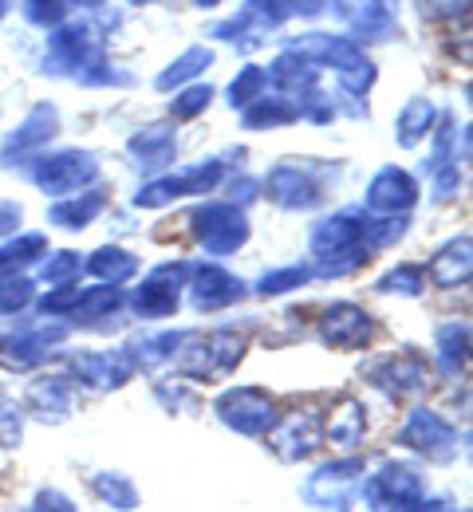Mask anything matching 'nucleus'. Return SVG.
<instances>
[{
    "mask_svg": "<svg viewBox=\"0 0 473 512\" xmlns=\"http://www.w3.org/2000/svg\"><path fill=\"white\" fill-rule=\"evenodd\" d=\"M44 71L68 75V79L83 83V87H127L131 83L127 71H119V67L107 60L103 36L87 20H64L60 28H52Z\"/></svg>",
    "mask_w": 473,
    "mask_h": 512,
    "instance_id": "f257e3e1",
    "label": "nucleus"
},
{
    "mask_svg": "<svg viewBox=\"0 0 473 512\" xmlns=\"http://www.w3.org/2000/svg\"><path fill=\"white\" fill-rule=\"evenodd\" d=\"M363 497L375 505V509H410L426 497V481L410 469V465H399V461H387L375 477H367L363 485Z\"/></svg>",
    "mask_w": 473,
    "mask_h": 512,
    "instance_id": "4468645a",
    "label": "nucleus"
},
{
    "mask_svg": "<svg viewBox=\"0 0 473 512\" xmlns=\"http://www.w3.org/2000/svg\"><path fill=\"white\" fill-rule=\"evenodd\" d=\"M265 434H269V449L280 461H304L324 446V418L316 410H296L288 418H276Z\"/></svg>",
    "mask_w": 473,
    "mask_h": 512,
    "instance_id": "f8f14e48",
    "label": "nucleus"
},
{
    "mask_svg": "<svg viewBox=\"0 0 473 512\" xmlns=\"http://www.w3.org/2000/svg\"><path fill=\"white\" fill-rule=\"evenodd\" d=\"M434 119H438V111H434V103L430 99H422V95H414V99H406V107L399 111V146H418L430 130H434Z\"/></svg>",
    "mask_w": 473,
    "mask_h": 512,
    "instance_id": "7c9ffc66",
    "label": "nucleus"
},
{
    "mask_svg": "<svg viewBox=\"0 0 473 512\" xmlns=\"http://www.w3.org/2000/svg\"><path fill=\"white\" fill-rule=\"evenodd\" d=\"M24 438V406L0 390V449H16Z\"/></svg>",
    "mask_w": 473,
    "mask_h": 512,
    "instance_id": "37998d69",
    "label": "nucleus"
},
{
    "mask_svg": "<svg viewBox=\"0 0 473 512\" xmlns=\"http://www.w3.org/2000/svg\"><path fill=\"white\" fill-rule=\"evenodd\" d=\"M324 4H328V0H280V8H284L288 16H292V12H296V16H320Z\"/></svg>",
    "mask_w": 473,
    "mask_h": 512,
    "instance_id": "5fc2aeb1",
    "label": "nucleus"
},
{
    "mask_svg": "<svg viewBox=\"0 0 473 512\" xmlns=\"http://www.w3.org/2000/svg\"><path fill=\"white\" fill-rule=\"evenodd\" d=\"M182 339H186V331H158V335H146V339H138L131 355H135V363H142V367L174 363V355H178Z\"/></svg>",
    "mask_w": 473,
    "mask_h": 512,
    "instance_id": "f704fd0d",
    "label": "nucleus"
},
{
    "mask_svg": "<svg viewBox=\"0 0 473 512\" xmlns=\"http://www.w3.org/2000/svg\"><path fill=\"white\" fill-rule=\"evenodd\" d=\"M131 4H150V0H131Z\"/></svg>",
    "mask_w": 473,
    "mask_h": 512,
    "instance_id": "680f3d73",
    "label": "nucleus"
},
{
    "mask_svg": "<svg viewBox=\"0 0 473 512\" xmlns=\"http://www.w3.org/2000/svg\"><path fill=\"white\" fill-rule=\"evenodd\" d=\"M241 20H245V24H249L257 36H265V32L280 28V24L288 20V12L280 8V0H245Z\"/></svg>",
    "mask_w": 473,
    "mask_h": 512,
    "instance_id": "ea45409f",
    "label": "nucleus"
},
{
    "mask_svg": "<svg viewBox=\"0 0 473 512\" xmlns=\"http://www.w3.org/2000/svg\"><path fill=\"white\" fill-rule=\"evenodd\" d=\"M359 477H363V461H359V457L328 461V465H320V469L308 477L304 497H308L312 505H320V509L347 512V497H351V489L359 485Z\"/></svg>",
    "mask_w": 473,
    "mask_h": 512,
    "instance_id": "2eb2a0df",
    "label": "nucleus"
},
{
    "mask_svg": "<svg viewBox=\"0 0 473 512\" xmlns=\"http://www.w3.org/2000/svg\"><path fill=\"white\" fill-rule=\"evenodd\" d=\"M379 292H399V296H418L426 288V272L418 264H395L379 284Z\"/></svg>",
    "mask_w": 473,
    "mask_h": 512,
    "instance_id": "79ce46f5",
    "label": "nucleus"
},
{
    "mask_svg": "<svg viewBox=\"0 0 473 512\" xmlns=\"http://www.w3.org/2000/svg\"><path fill=\"white\" fill-rule=\"evenodd\" d=\"M383 512H391V509H383Z\"/></svg>",
    "mask_w": 473,
    "mask_h": 512,
    "instance_id": "e2e57ef3",
    "label": "nucleus"
},
{
    "mask_svg": "<svg viewBox=\"0 0 473 512\" xmlns=\"http://www.w3.org/2000/svg\"><path fill=\"white\" fill-rule=\"evenodd\" d=\"M71 379L68 375H48V379H36L32 390H28V410L40 418V422H68L71 414Z\"/></svg>",
    "mask_w": 473,
    "mask_h": 512,
    "instance_id": "b1692460",
    "label": "nucleus"
},
{
    "mask_svg": "<svg viewBox=\"0 0 473 512\" xmlns=\"http://www.w3.org/2000/svg\"><path fill=\"white\" fill-rule=\"evenodd\" d=\"M24 221V209L16 205V201H0V237H8V233H16V225Z\"/></svg>",
    "mask_w": 473,
    "mask_h": 512,
    "instance_id": "603ef678",
    "label": "nucleus"
},
{
    "mask_svg": "<svg viewBox=\"0 0 473 512\" xmlns=\"http://www.w3.org/2000/svg\"><path fill=\"white\" fill-rule=\"evenodd\" d=\"M300 119V107L284 95H261L253 99L245 111H241V123L245 130H276V127H288Z\"/></svg>",
    "mask_w": 473,
    "mask_h": 512,
    "instance_id": "cd10ccee",
    "label": "nucleus"
},
{
    "mask_svg": "<svg viewBox=\"0 0 473 512\" xmlns=\"http://www.w3.org/2000/svg\"><path fill=\"white\" fill-rule=\"evenodd\" d=\"M410 512H454V509H450L446 501H426V497H422L418 505H410Z\"/></svg>",
    "mask_w": 473,
    "mask_h": 512,
    "instance_id": "4d7b16f0",
    "label": "nucleus"
},
{
    "mask_svg": "<svg viewBox=\"0 0 473 512\" xmlns=\"http://www.w3.org/2000/svg\"><path fill=\"white\" fill-rule=\"evenodd\" d=\"M91 489L99 493L103 505H111V509L119 512H131L138 505V489L131 485V477H123V473H95Z\"/></svg>",
    "mask_w": 473,
    "mask_h": 512,
    "instance_id": "c9c22d12",
    "label": "nucleus"
},
{
    "mask_svg": "<svg viewBox=\"0 0 473 512\" xmlns=\"http://www.w3.org/2000/svg\"><path fill=\"white\" fill-rule=\"evenodd\" d=\"M414 201H418V182L403 166H383L367 186V209L383 213V217H399Z\"/></svg>",
    "mask_w": 473,
    "mask_h": 512,
    "instance_id": "6ab92c4d",
    "label": "nucleus"
},
{
    "mask_svg": "<svg viewBox=\"0 0 473 512\" xmlns=\"http://www.w3.org/2000/svg\"><path fill=\"white\" fill-rule=\"evenodd\" d=\"M127 154H131V162H135L138 174L158 178V174H162V170H170V166H174V158H178V134H174V127H166V123L142 127L138 134H131Z\"/></svg>",
    "mask_w": 473,
    "mask_h": 512,
    "instance_id": "a211bd4d",
    "label": "nucleus"
},
{
    "mask_svg": "<svg viewBox=\"0 0 473 512\" xmlns=\"http://www.w3.org/2000/svg\"><path fill=\"white\" fill-rule=\"evenodd\" d=\"M135 367V355L127 347H115V351H75L68 359V371L87 390H115V386L131 383Z\"/></svg>",
    "mask_w": 473,
    "mask_h": 512,
    "instance_id": "ddd939ff",
    "label": "nucleus"
},
{
    "mask_svg": "<svg viewBox=\"0 0 473 512\" xmlns=\"http://www.w3.org/2000/svg\"><path fill=\"white\" fill-rule=\"evenodd\" d=\"M265 87H269V71L261 64H245L233 75V83H229V107L233 111H245L253 99L265 95Z\"/></svg>",
    "mask_w": 473,
    "mask_h": 512,
    "instance_id": "e433bc0d",
    "label": "nucleus"
},
{
    "mask_svg": "<svg viewBox=\"0 0 473 512\" xmlns=\"http://www.w3.org/2000/svg\"><path fill=\"white\" fill-rule=\"evenodd\" d=\"M269 71V79L280 87V95L284 99H300V95H308V91H316V83H320V67L308 64L304 56H296V52H280L276 60H272V67H265Z\"/></svg>",
    "mask_w": 473,
    "mask_h": 512,
    "instance_id": "a878e982",
    "label": "nucleus"
},
{
    "mask_svg": "<svg viewBox=\"0 0 473 512\" xmlns=\"http://www.w3.org/2000/svg\"><path fill=\"white\" fill-rule=\"evenodd\" d=\"M79 272H83V260H79V253H71V249L52 253L40 264V280H48V284H56V288H60V284H75Z\"/></svg>",
    "mask_w": 473,
    "mask_h": 512,
    "instance_id": "c03bdc74",
    "label": "nucleus"
},
{
    "mask_svg": "<svg viewBox=\"0 0 473 512\" xmlns=\"http://www.w3.org/2000/svg\"><path fill=\"white\" fill-rule=\"evenodd\" d=\"M213 410H217V418L229 430H237L245 438H261L272 422H276V406H272V398L261 386H233V390H225L217 398Z\"/></svg>",
    "mask_w": 473,
    "mask_h": 512,
    "instance_id": "6e6552de",
    "label": "nucleus"
},
{
    "mask_svg": "<svg viewBox=\"0 0 473 512\" xmlns=\"http://www.w3.org/2000/svg\"><path fill=\"white\" fill-rule=\"evenodd\" d=\"M190 300L198 312H221L229 304H237L245 296V280H237L229 268L221 264H198L190 268Z\"/></svg>",
    "mask_w": 473,
    "mask_h": 512,
    "instance_id": "f3484780",
    "label": "nucleus"
},
{
    "mask_svg": "<svg viewBox=\"0 0 473 512\" xmlns=\"http://www.w3.org/2000/svg\"><path fill=\"white\" fill-rule=\"evenodd\" d=\"M363 430H367V410L359 398H343L324 422V438H332V446H359Z\"/></svg>",
    "mask_w": 473,
    "mask_h": 512,
    "instance_id": "c85d7f7f",
    "label": "nucleus"
},
{
    "mask_svg": "<svg viewBox=\"0 0 473 512\" xmlns=\"http://www.w3.org/2000/svg\"><path fill=\"white\" fill-rule=\"evenodd\" d=\"M308 280H312V268H308V264H288V268L265 272V276L257 280V292H261V296H280V292H292V288H300V284H308Z\"/></svg>",
    "mask_w": 473,
    "mask_h": 512,
    "instance_id": "a19ab883",
    "label": "nucleus"
},
{
    "mask_svg": "<svg viewBox=\"0 0 473 512\" xmlns=\"http://www.w3.org/2000/svg\"><path fill=\"white\" fill-rule=\"evenodd\" d=\"M209 103H213V87L209 83H194V87H186V91H178L170 99V115L174 119H198Z\"/></svg>",
    "mask_w": 473,
    "mask_h": 512,
    "instance_id": "a18cd8bd",
    "label": "nucleus"
},
{
    "mask_svg": "<svg viewBox=\"0 0 473 512\" xmlns=\"http://www.w3.org/2000/svg\"><path fill=\"white\" fill-rule=\"evenodd\" d=\"M68 4H83V8H99V4H107V0H68Z\"/></svg>",
    "mask_w": 473,
    "mask_h": 512,
    "instance_id": "13d9d810",
    "label": "nucleus"
},
{
    "mask_svg": "<svg viewBox=\"0 0 473 512\" xmlns=\"http://www.w3.org/2000/svg\"><path fill=\"white\" fill-rule=\"evenodd\" d=\"M198 4H202V8H217V4H221V0H198Z\"/></svg>",
    "mask_w": 473,
    "mask_h": 512,
    "instance_id": "bf43d9fd",
    "label": "nucleus"
},
{
    "mask_svg": "<svg viewBox=\"0 0 473 512\" xmlns=\"http://www.w3.org/2000/svg\"><path fill=\"white\" fill-rule=\"evenodd\" d=\"M56 130H60V111H56L52 103H36V107L24 115V123L12 130V134L4 138V146H0V162H4V170L32 162V158L56 138Z\"/></svg>",
    "mask_w": 473,
    "mask_h": 512,
    "instance_id": "9d476101",
    "label": "nucleus"
},
{
    "mask_svg": "<svg viewBox=\"0 0 473 512\" xmlns=\"http://www.w3.org/2000/svg\"><path fill=\"white\" fill-rule=\"evenodd\" d=\"M221 182V162L209 158V162H198V166H186L178 174H162V178H150L142 190L135 193L138 209H162L178 197H194V193H213Z\"/></svg>",
    "mask_w": 473,
    "mask_h": 512,
    "instance_id": "0eeeda50",
    "label": "nucleus"
},
{
    "mask_svg": "<svg viewBox=\"0 0 473 512\" xmlns=\"http://www.w3.org/2000/svg\"><path fill=\"white\" fill-rule=\"evenodd\" d=\"M371 331H375V323H371V316H367L359 304H332V308L324 312V320H320L324 343H328V347H343V351L363 347V343L371 339Z\"/></svg>",
    "mask_w": 473,
    "mask_h": 512,
    "instance_id": "4be33fe9",
    "label": "nucleus"
},
{
    "mask_svg": "<svg viewBox=\"0 0 473 512\" xmlns=\"http://www.w3.org/2000/svg\"><path fill=\"white\" fill-rule=\"evenodd\" d=\"M194 237L209 256H229L237 253L249 241V217L241 205L229 201H209L202 209H194Z\"/></svg>",
    "mask_w": 473,
    "mask_h": 512,
    "instance_id": "20e7f679",
    "label": "nucleus"
},
{
    "mask_svg": "<svg viewBox=\"0 0 473 512\" xmlns=\"http://www.w3.org/2000/svg\"><path fill=\"white\" fill-rule=\"evenodd\" d=\"M399 446L422 453L426 461L446 465V461H454V453H458V434H454V426H450L442 414H434V410H426V406H414V410L406 414L403 430H399Z\"/></svg>",
    "mask_w": 473,
    "mask_h": 512,
    "instance_id": "1a4fd4ad",
    "label": "nucleus"
},
{
    "mask_svg": "<svg viewBox=\"0 0 473 512\" xmlns=\"http://www.w3.org/2000/svg\"><path fill=\"white\" fill-rule=\"evenodd\" d=\"M336 16L363 40H387L395 32L391 0H332Z\"/></svg>",
    "mask_w": 473,
    "mask_h": 512,
    "instance_id": "412c9836",
    "label": "nucleus"
},
{
    "mask_svg": "<svg viewBox=\"0 0 473 512\" xmlns=\"http://www.w3.org/2000/svg\"><path fill=\"white\" fill-rule=\"evenodd\" d=\"M229 197H233L229 205H237V197H241V205H245V201H253V197H257V182H253V178H241V182H233V193H229Z\"/></svg>",
    "mask_w": 473,
    "mask_h": 512,
    "instance_id": "6e6d98bb",
    "label": "nucleus"
},
{
    "mask_svg": "<svg viewBox=\"0 0 473 512\" xmlns=\"http://www.w3.org/2000/svg\"><path fill=\"white\" fill-rule=\"evenodd\" d=\"M363 221H367L363 209H343V213L324 217V221L312 229V256L324 260V256H336V253H347V249L367 245V241H363Z\"/></svg>",
    "mask_w": 473,
    "mask_h": 512,
    "instance_id": "aec40b11",
    "label": "nucleus"
},
{
    "mask_svg": "<svg viewBox=\"0 0 473 512\" xmlns=\"http://www.w3.org/2000/svg\"><path fill=\"white\" fill-rule=\"evenodd\" d=\"M32 512H75L68 493H60V489H40L36 493V501H32Z\"/></svg>",
    "mask_w": 473,
    "mask_h": 512,
    "instance_id": "3c124183",
    "label": "nucleus"
},
{
    "mask_svg": "<svg viewBox=\"0 0 473 512\" xmlns=\"http://www.w3.org/2000/svg\"><path fill=\"white\" fill-rule=\"evenodd\" d=\"M158 398H162L170 410H178V406H194V394H190L186 386H174V390H170L166 383H158Z\"/></svg>",
    "mask_w": 473,
    "mask_h": 512,
    "instance_id": "864d4df0",
    "label": "nucleus"
},
{
    "mask_svg": "<svg viewBox=\"0 0 473 512\" xmlns=\"http://www.w3.org/2000/svg\"><path fill=\"white\" fill-rule=\"evenodd\" d=\"M265 190H269V197L280 209H316V205L324 201L320 178H316L308 166H300V162H280V166H272L269 178H265Z\"/></svg>",
    "mask_w": 473,
    "mask_h": 512,
    "instance_id": "dca6fc26",
    "label": "nucleus"
},
{
    "mask_svg": "<svg viewBox=\"0 0 473 512\" xmlns=\"http://www.w3.org/2000/svg\"><path fill=\"white\" fill-rule=\"evenodd\" d=\"M470 12V0H422L426 20H458Z\"/></svg>",
    "mask_w": 473,
    "mask_h": 512,
    "instance_id": "8fccbe9b",
    "label": "nucleus"
},
{
    "mask_svg": "<svg viewBox=\"0 0 473 512\" xmlns=\"http://www.w3.org/2000/svg\"><path fill=\"white\" fill-rule=\"evenodd\" d=\"M24 20L36 24V28H60L68 20V0H24Z\"/></svg>",
    "mask_w": 473,
    "mask_h": 512,
    "instance_id": "49530a36",
    "label": "nucleus"
},
{
    "mask_svg": "<svg viewBox=\"0 0 473 512\" xmlns=\"http://www.w3.org/2000/svg\"><path fill=\"white\" fill-rule=\"evenodd\" d=\"M68 323H36V327H20V331H4L0 335V367L8 371H32L40 363L52 359V347L68 339Z\"/></svg>",
    "mask_w": 473,
    "mask_h": 512,
    "instance_id": "423d86ee",
    "label": "nucleus"
},
{
    "mask_svg": "<svg viewBox=\"0 0 473 512\" xmlns=\"http://www.w3.org/2000/svg\"><path fill=\"white\" fill-rule=\"evenodd\" d=\"M119 308H123L119 288H111V284H103V288H83V292H79V304H75V312H71V320L75 323L107 320V316L119 312Z\"/></svg>",
    "mask_w": 473,
    "mask_h": 512,
    "instance_id": "72a5a7b5",
    "label": "nucleus"
},
{
    "mask_svg": "<svg viewBox=\"0 0 473 512\" xmlns=\"http://www.w3.org/2000/svg\"><path fill=\"white\" fill-rule=\"evenodd\" d=\"M473 272V241L470 233H462V237H454L450 245H442L434 260H430V280L438 284V288H462L466 280H470Z\"/></svg>",
    "mask_w": 473,
    "mask_h": 512,
    "instance_id": "393cba45",
    "label": "nucleus"
},
{
    "mask_svg": "<svg viewBox=\"0 0 473 512\" xmlns=\"http://www.w3.org/2000/svg\"><path fill=\"white\" fill-rule=\"evenodd\" d=\"M79 292H83V288H75V284H60L56 292H48V296L40 300V312L52 316V320H56V316H71L75 304H79Z\"/></svg>",
    "mask_w": 473,
    "mask_h": 512,
    "instance_id": "09e8293b",
    "label": "nucleus"
},
{
    "mask_svg": "<svg viewBox=\"0 0 473 512\" xmlns=\"http://www.w3.org/2000/svg\"><path fill=\"white\" fill-rule=\"evenodd\" d=\"M245 347H249V339L237 335V331H229V327L209 331V335L186 331V339H182L174 363H178V371H182L186 379H194V383H213V379H225V375L237 371V363L245 359Z\"/></svg>",
    "mask_w": 473,
    "mask_h": 512,
    "instance_id": "7ed1b4c3",
    "label": "nucleus"
},
{
    "mask_svg": "<svg viewBox=\"0 0 473 512\" xmlns=\"http://www.w3.org/2000/svg\"><path fill=\"white\" fill-rule=\"evenodd\" d=\"M288 52L304 56L308 64L332 67L339 79V87L347 95H367L375 83V64L367 60V52L359 48V40L351 36H332V32H308L300 40L288 44Z\"/></svg>",
    "mask_w": 473,
    "mask_h": 512,
    "instance_id": "f03ea898",
    "label": "nucleus"
},
{
    "mask_svg": "<svg viewBox=\"0 0 473 512\" xmlns=\"http://www.w3.org/2000/svg\"><path fill=\"white\" fill-rule=\"evenodd\" d=\"M8 4H12V0H0V16H4V12H8Z\"/></svg>",
    "mask_w": 473,
    "mask_h": 512,
    "instance_id": "052dcab7",
    "label": "nucleus"
},
{
    "mask_svg": "<svg viewBox=\"0 0 473 512\" xmlns=\"http://www.w3.org/2000/svg\"><path fill=\"white\" fill-rule=\"evenodd\" d=\"M470 359V327L466 323H442L438 327V363L446 375H458Z\"/></svg>",
    "mask_w": 473,
    "mask_h": 512,
    "instance_id": "473e14b6",
    "label": "nucleus"
},
{
    "mask_svg": "<svg viewBox=\"0 0 473 512\" xmlns=\"http://www.w3.org/2000/svg\"><path fill=\"white\" fill-rule=\"evenodd\" d=\"M194 264L186 260H170V264H158L142 284L135 288V312L146 320H162V316H174L178 312V292L186 288V276H190Z\"/></svg>",
    "mask_w": 473,
    "mask_h": 512,
    "instance_id": "9b49d317",
    "label": "nucleus"
},
{
    "mask_svg": "<svg viewBox=\"0 0 473 512\" xmlns=\"http://www.w3.org/2000/svg\"><path fill=\"white\" fill-rule=\"evenodd\" d=\"M209 64H213V52H209V48H186L178 60H170V64H166V71H158L154 87H158V91H174V87H182V83L198 79Z\"/></svg>",
    "mask_w": 473,
    "mask_h": 512,
    "instance_id": "2f4dec72",
    "label": "nucleus"
},
{
    "mask_svg": "<svg viewBox=\"0 0 473 512\" xmlns=\"http://www.w3.org/2000/svg\"><path fill=\"white\" fill-rule=\"evenodd\" d=\"M87 272H91V276H99L103 284L119 288V284H127V280L138 272V256L127 253V249H119V245H103V249H95V253H91Z\"/></svg>",
    "mask_w": 473,
    "mask_h": 512,
    "instance_id": "c756f323",
    "label": "nucleus"
},
{
    "mask_svg": "<svg viewBox=\"0 0 473 512\" xmlns=\"http://www.w3.org/2000/svg\"><path fill=\"white\" fill-rule=\"evenodd\" d=\"M103 209H107L103 190H87V193H75V197L56 201V205L48 209V221L60 225V229H68V233H79V229H87Z\"/></svg>",
    "mask_w": 473,
    "mask_h": 512,
    "instance_id": "bb28decb",
    "label": "nucleus"
},
{
    "mask_svg": "<svg viewBox=\"0 0 473 512\" xmlns=\"http://www.w3.org/2000/svg\"><path fill=\"white\" fill-rule=\"evenodd\" d=\"M32 280L28 276H8V280H0V316H16L20 308H28L32 304Z\"/></svg>",
    "mask_w": 473,
    "mask_h": 512,
    "instance_id": "de8ad7c7",
    "label": "nucleus"
},
{
    "mask_svg": "<svg viewBox=\"0 0 473 512\" xmlns=\"http://www.w3.org/2000/svg\"><path fill=\"white\" fill-rule=\"evenodd\" d=\"M95 178H99V162H95L91 150H56V154L36 158V166H32L36 190L48 193V197L79 193L83 186H91Z\"/></svg>",
    "mask_w": 473,
    "mask_h": 512,
    "instance_id": "39448f33",
    "label": "nucleus"
},
{
    "mask_svg": "<svg viewBox=\"0 0 473 512\" xmlns=\"http://www.w3.org/2000/svg\"><path fill=\"white\" fill-rule=\"evenodd\" d=\"M367 260H371V249H367V245H359V249H347V253L324 256V260H312V276L339 280V276H351V272H359Z\"/></svg>",
    "mask_w": 473,
    "mask_h": 512,
    "instance_id": "4c0bfd02",
    "label": "nucleus"
},
{
    "mask_svg": "<svg viewBox=\"0 0 473 512\" xmlns=\"http://www.w3.org/2000/svg\"><path fill=\"white\" fill-rule=\"evenodd\" d=\"M406 233V217H367L363 221V241H367V249L375 253V249H391L395 241H403Z\"/></svg>",
    "mask_w": 473,
    "mask_h": 512,
    "instance_id": "58836bf2",
    "label": "nucleus"
},
{
    "mask_svg": "<svg viewBox=\"0 0 473 512\" xmlns=\"http://www.w3.org/2000/svg\"><path fill=\"white\" fill-rule=\"evenodd\" d=\"M371 383L379 386L383 394H391V398H406V394L426 386V363L418 355H410V351H399V355H391V359L371 367Z\"/></svg>",
    "mask_w": 473,
    "mask_h": 512,
    "instance_id": "5701e85b",
    "label": "nucleus"
}]
</instances>
